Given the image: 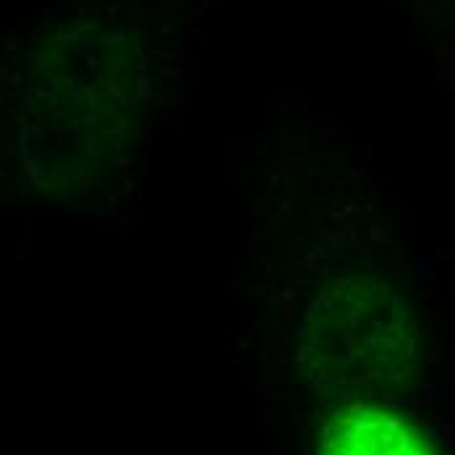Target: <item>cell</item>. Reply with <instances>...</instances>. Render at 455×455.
Instances as JSON below:
<instances>
[{
	"label": "cell",
	"mask_w": 455,
	"mask_h": 455,
	"mask_svg": "<svg viewBox=\"0 0 455 455\" xmlns=\"http://www.w3.org/2000/svg\"><path fill=\"white\" fill-rule=\"evenodd\" d=\"M303 358L319 385L369 395L401 387L413 364V322L403 296L374 277L327 285L306 314Z\"/></svg>",
	"instance_id": "cell-1"
},
{
	"label": "cell",
	"mask_w": 455,
	"mask_h": 455,
	"mask_svg": "<svg viewBox=\"0 0 455 455\" xmlns=\"http://www.w3.org/2000/svg\"><path fill=\"white\" fill-rule=\"evenodd\" d=\"M317 455H432L421 434L398 413L354 403L324 424Z\"/></svg>",
	"instance_id": "cell-2"
}]
</instances>
